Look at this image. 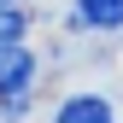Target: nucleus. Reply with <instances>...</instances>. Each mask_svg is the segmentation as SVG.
Wrapping results in <instances>:
<instances>
[{
    "instance_id": "1",
    "label": "nucleus",
    "mask_w": 123,
    "mask_h": 123,
    "mask_svg": "<svg viewBox=\"0 0 123 123\" xmlns=\"http://www.w3.org/2000/svg\"><path fill=\"white\" fill-rule=\"evenodd\" d=\"M35 82V53L24 41H0V94H24Z\"/></svg>"
},
{
    "instance_id": "2",
    "label": "nucleus",
    "mask_w": 123,
    "mask_h": 123,
    "mask_svg": "<svg viewBox=\"0 0 123 123\" xmlns=\"http://www.w3.org/2000/svg\"><path fill=\"white\" fill-rule=\"evenodd\" d=\"M53 123H117V117H111V100H100V94H70V100L53 111Z\"/></svg>"
},
{
    "instance_id": "3",
    "label": "nucleus",
    "mask_w": 123,
    "mask_h": 123,
    "mask_svg": "<svg viewBox=\"0 0 123 123\" xmlns=\"http://www.w3.org/2000/svg\"><path fill=\"white\" fill-rule=\"evenodd\" d=\"M76 18L94 29H123V0H76Z\"/></svg>"
},
{
    "instance_id": "4",
    "label": "nucleus",
    "mask_w": 123,
    "mask_h": 123,
    "mask_svg": "<svg viewBox=\"0 0 123 123\" xmlns=\"http://www.w3.org/2000/svg\"><path fill=\"white\" fill-rule=\"evenodd\" d=\"M24 35V12L18 6H0V41H18Z\"/></svg>"
},
{
    "instance_id": "5",
    "label": "nucleus",
    "mask_w": 123,
    "mask_h": 123,
    "mask_svg": "<svg viewBox=\"0 0 123 123\" xmlns=\"http://www.w3.org/2000/svg\"><path fill=\"white\" fill-rule=\"evenodd\" d=\"M0 6H18V0H0Z\"/></svg>"
}]
</instances>
